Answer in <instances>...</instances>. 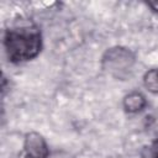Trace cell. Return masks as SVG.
<instances>
[{"label": "cell", "instance_id": "obj_1", "mask_svg": "<svg viewBox=\"0 0 158 158\" xmlns=\"http://www.w3.org/2000/svg\"><path fill=\"white\" fill-rule=\"evenodd\" d=\"M2 44L10 63H26L40 56L43 46L42 32L36 23L20 20L5 30Z\"/></svg>", "mask_w": 158, "mask_h": 158}, {"label": "cell", "instance_id": "obj_2", "mask_svg": "<svg viewBox=\"0 0 158 158\" xmlns=\"http://www.w3.org/2000/svg\"><path fill=\"white\" fill-rule=\"evenodd\" d=\"M104 72L117 79H125L132 72L136 64V54L132 49L123 46L107 48L100 60Z\"/></svg>", "mask_w": 158, "mask_h": 158}, {"label": "cell", "instance_id": "obj_3", "mask_svg": "<svg viewBox=\"0 0 158 158\" xmlns=\"http://www.w3.org/2000/svg\"><path fill=\"white\" fill-rule=\"evenodd\" d=\"M49 147L46 138L36 132H27L23 137L22 149L17 154V158H49Z\"/></svg>", "mask_w": 158, "mask_h": 158}, {"label": "cell", "instance_id": "obj_4", "mask_svg": "<svg viewBox=\"0 0 158 158\" xmlns=\"http://www.w3.org/2000/svg\"><path fill=\"white\" fill-rule=\"evenodd\" d=\"M147 98L141 91H131L122 99V107L127 114H138L147 107Z\"/></svg>", "mask_w": 158, "mask_h": 158}, {"label": "cell", "instance_id": "obj_5", "mask_svg": "<svg viewBox=\"0 0 158 158\" xmlns=\"http://www.w3.org/2000/svg\"><path fill=\"white\" fill-rule=\"evenodd\" d=\"M143 86L152 94H158V67L148 69L143 74Z\"/></svg>", "mask_w": 158, "mask_h": 158}, {"label": "cell", "instance_id": "obj_6", "mask_svg": "<svg viewBox=\"0 0 158 158\" xmlns=\"http://www.w3.org/2000/svg\"><path fill=\"white\" fill-rule=\"evenodd\" d=\"M147 157H148V158H158V137H157V138L154 139V142L148 147Z\"/></svg>", "mask_w": 158, "mask_h": 158}, {"label": "cell", "instance_id": "obj_7", "mask_svg": "<svg viewBox=\"0 0 158 158\" xmlns=\"http://www.w3.org/2000/svg\"><path fill=\"white\" fill-rule=\"evenodd\" d=\"M146 5L156 14H158V1H147Z\"/></svg>", "mask_w": 158, "mask_h": 158}]
</instances>
